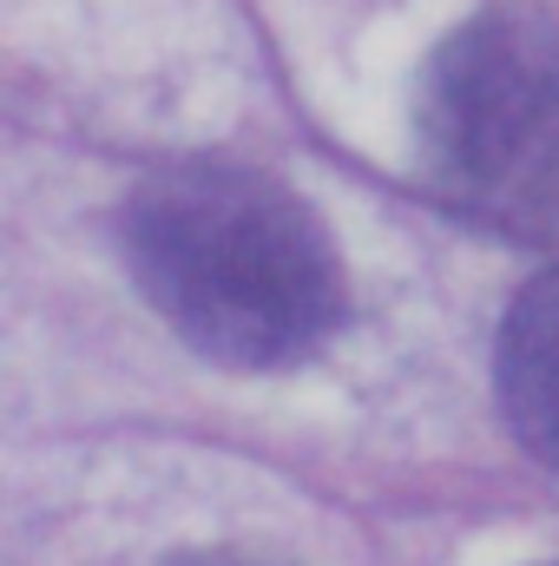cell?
<instances>
[{
	"mask_svg": "<svg viewBox=\"0 0 559 566\" xmlns=\"http://www.w3.org/2000/svg\"><path fill=\"white\" fill-rule=\"evenodd\" d=\"M119 251L145 303L224 369H289L342 323V258L271 171H151L119 205Z\"/></svg>",
	"mask_w": 559,
	"mask_h": 566,
	"instance_id": "cell-1",
	"label": "cell"
},
{
	"mask_svg": "<svg viewBox=\"0 0 559 566\" xmlns=\"http://www.w3.org/2000/svg\"><path fill=\"white\" fill-rule=\"evenodd\" d=\"M415 145L461 218L559 238V20L534 7L461 20L421 73Z\"/></svg>",
	"mask_w": 559,
	"mask_h": 566,
	"instance_id": "cell-2",
	"label": "cell"
},
{
	"mask_svg": "<svg viewBox=\"0 0 559 566\" xmlns=\"http://www.w3.org/2000/svg\"><path fill=\"white\" fill-rule=\"evenodd\" d=\"M494 382L520 448L559 474V271L534 277L514 296L494 349Z\"/></svg>",
	"mask_w": 559,
	"mask_h": 566,
	"instance_id": "cell-3",
	"label": "cell"
},
{
	"mask_svg": "<svg viewBox=\"0 0 559 566\" xmlns=\"http://www.w3.org/2000/svg\"><path fill=\"white\" fill-rule=\"evenodd\" d=\"M184 566H264V560H238V554H204V560H184Z\"/></svg>",
	"mask_w": 559,
	"mask_h": 566,
	"instance_id": "cell-4",
	"label": "cell"
}]
</instances>
